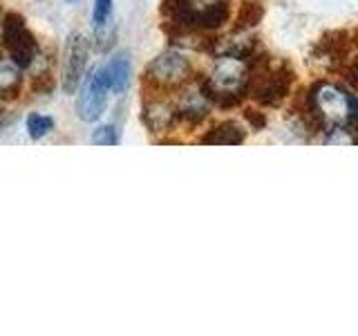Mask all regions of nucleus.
I'll return each mask as SVG.
<instances>
[{"mask_svg":"<svg viewBox=\"0 0 358 336\" xmlns=\"http://www.w3.org/2000/svg\"><path fill=\"white\" fill-rule=\"evenodd\" d=\"M199 88L210 104H217L220 108H233L242 104V99L249 94L246 61L235 59V56H220L210 76L199 81Z\"/></svg>","mask_w":358,"mask_h":336,"instance_id":"obj_1","label":"nucleus"},{"mask_svg":"<svg viewBox=\"0 0 358 336\" xmlns=\"http://www.w3.org/2000/svg\"><path fill=\"white\" fill-rule=\"evenodd\" d=\"M3 45L11 59H14V63L22 67V70H27L34 63V59L38 56L36 38L27 29L25 18L16 14V11H7L3 16Z\"/></svg>","mask_w":358,"mask_h":336,"instance_id":"obj_2","label":"nucleus"},{"mask_svg":"<svg viewBox=\"0 0 358 336\" xmlns=\"http://www.w3.org/2000/svg\"><path fill=\"white\" fill-rule=\"evenodd\" d=\"M190 74H193V65L179 52H164L145 67V83H150L157 90H171L184 85Z\"/></svg>","mask_w":358,"mask_h":336,"instance_id":"obj_3","label":"nucleus"},{"mask_svg":"<svg viewBox=\"0 0 358 336\" xmlns=\"http://www.w3.org/2000/svg\"><path fill=\"white\" fill-rule=\"evenodd\" d=\"M108 92H110V88H108L103 67L90 70L87 76L83 78L81 92H78V99H76L78 119L85 123H94L96 119H101V115H103L108 106Z\"/></svg>","mask_w":358,"mask_h":336,"instance_id":"obj_4","label":"nucleus"},{"mask_svg":"<svg viewBox=\"0 0 358 336\" xmlns=\"http://www.w3.org/2000/svg\"><path fill=\"white\" fill-rule=\"evenodd\" d=\"M87 65V38L83 34H70L63 54V92H76V85L83 81V72Z\"/></svg>","mask_w":358,"mask_h":336,"instance_id":"obj_5","label":"nucleus"},{"mask_svg":"<svg viewBox=\"0 0 358 336\" xmlns=\"http://www.w3.org/2000/svg\"><path fill=\"white\" fill-rule=\"evenodd\" d=\"M143 123L150 132H168L179 121L177 106L166 99H150L143 104Z\"/></svg>","mask_w":358,"mask_h":336,"instance_id":"obj_6","label":"nucleus"},{"mask_svg":"<svg viewBox=\"0 0 358 336\" xmlns=\"http://www.w3.org/2000/svg\"><path fill=\"white\" fill-rule=\"evenodd\" d=\"M208 106H210V101L201 92V88L190 90V92L182 94V99H179V104H177L179 119L190 123V126H195V123L204 121L208 117Z\"/></svg>","mask_w":358,"mask_h":336,"instance_id":"obj_7","label":"nucleus"},{"mask_svg":"<svg viewBox=\"0 0 358 336\" xmlns=\"http://www.w3.org/2000/svg\"><path fill=\"white\" fill-rule=\"evenodd\" d=\"M106 78H108V88L110 92L123 94L130 88V78H132V65H130V56L126 52H119L115 59H112L106 67Z\"/></svg>","mask_w":358,"mask_h":336,"instance_id":"obj_8","label":"nucleus"},{"mask_svg":"<svg viewBox=\"0 0 358 336\" xmlns=\"http://www.w3.org/2000/svg\"><path fill=\"white\" fill-rule=\"evenodd\" d=\"M22 90V67L11 56H0V101L18 99Z\"/></svg>","mask_w":358,"mask_h":336,"instance_id":"obj_9","label":"nucleus"},{"mask_svg":"<svg viewBox=\"0 0 358 336\" xmlns=\"http://www.w3.org/2000/svg\"><path fill=\"white\" fill-rule=\"evenodd\" d=\"M242 141H244V128L238 121H222L201 137V144L208 146H238Z\"/></svg>","mask_w":358,"mask_h":336,"instance_id":"obj_10","label":"nucleus"},{"mask_svg":"<svg viewBox=\"0 0 358 336\" xmlns=\"http://www.w3.org/2000/svg\"><path fill=\"white\" fill-rule=\"evenodd\" d=\"M264 16V7L262 3H257V0H249V3H244L240 7V14H238V29H249V27H255L257 22L262 20Z\"/></svg>","mask_w":358,"mask_h":336,"instance_id":"obj_11","label":"nucleus"},{"mask_svg":"<svg viewBox=\"0 0 358 336\" xmlns=\"http://www.w3.org/2000/svg\"><path fill=\"white\" fill-rule=\"evenodd\" d=\"M25 128H27V134L31 139H43L54 130V119L48 115H38V112H34V115L27 117Z\"/></svg>","mask_w":358,"mask_h":336,"instance_id":"obj_12","label":"nucleus"},{"mask_svg":"<svg viewBox=\"0 0 358 336\" xmlns=\"http://www.w3.org/2000/svg\"><path fill=\"white\" fill-rule=\"evenodd\" d=\"M112 3L115 0H94V7H92V22L96 29H103L106 22L112 16Z\"/></svg>","mask_w":358,"mask_h":336,"instance_id":"obj_13","label":"nucleus"},{"mask_svg":"<svg viewBox=\"0 0 358 336\" xmlns=\"http://www.w3.org/2000/svg\"><path fill=\"white\" fill-rule=\"evenodd\" d=\"M92 141L94 146H117L119 144V132L115 126H99L92 132Z\"/></svg>","mask_w":358,"mask_h":336,"instance_id":"obj_14","label":"nucleus"},{"mask_svg":"<svg viewBox=\"0 0 358 336\" xmlns=\"http://www.w3.org/2000/svg\"><path fill=\"white\" fill-rule=\"evenodd\" d=\"M244 119H246V123L253 128V130H262L264 128V123H266V117L262 115V112H257V110H253V108H249V110H244Z\"/></svg>","mask_w":358,"mask_h":336,"instance_id":"obj_15","label":"nucleus"},{"mask_svg":"<svg viewBox=\"0 0 358 336\" xmlns=\"http://www.w3.org/2000/svg\"><path fill=\"white\" fill-rule=\"evenodd\" d=\"M347 81H350L354 88H358V56L352 61L350 70H347Z\"/></svg>","mask_w":358,"mask_h":336,"instance_id":"obj_16","label":"nucleus"},{"mask_svg":"<svg viewBox=\"0 0 358 336\" xmlns=\"http://www.w3.org/2000/svg\"><path fill=\"white\" fill-rule=\"evenodd\" d=\"M67 3H76V0H67Z\"/></svg>","mask_w":358,"mask_h":336,"instance_id":"obj_17","label":"nucleus"}]
</instances>
